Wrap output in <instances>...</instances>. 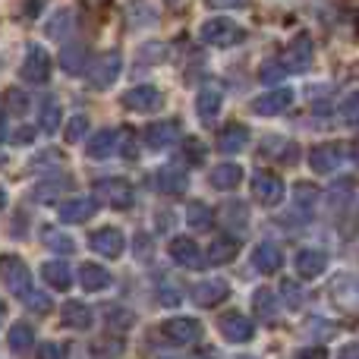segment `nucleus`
Segmentation results:
<instances>
[{
    "mask_svg": "<svg viewBox=\"0 0 359 359\" xmlns=\"http://www.w3.org/2000/svg\"><path fill=\"white\" fill-rule=\"evenodd\" d=\"M198 35H202V41L211 44V48H233V44H240L243 38H246V32H243L233 19L215 16V19H208V22H202Z\"/></svg>",
    "mask_w": 359,
    "mask_h": 359,
    "instance_id": "1",
    "label": "nucleus"
},
{
    "mask_svg": "<svg viewBox=\"0 0 359 359\" xmlns=\"http://www.w3.org/2000/svg\"><path fill=\"white\" fill-rule=\"evenodd\" d=\"M0 280H4L6 290H13L16 297H29V290H32L29 268H25V262L16 259V255H4V259H0Z\"/></svg>",
    "mask_w": 359,
    "mask_h": 359,
    "instance_id": "2",
    "label": "nucleus"
},
{
    "mask_svg": "<svg viewBox=\"0 0 359 359\" xmlns=\"http://www.w3.org/2000/svg\"><path fill=\"white\" fill-rule=\"evenodd\" d=\"M19 73H22V79L32 82V86H44V82L50 79V54L41 48V44H29Z\"/></svg>",
    "mask_w": 359,
    "mask_h": 359,
    "instance_id": "3",
    "label": "nucleus"
},
{
    "mask_svg": "<svg viewBox=\"0 0 359 359\" xmlns=\"http://www.w3.org/2000/svg\"><path fill=\"white\" fill-rule=\"evenodd\" d=\"M120 69H123V57H120V50H107V54H101L98 60L92 63V69H88V82H92V88H111L114 82H117Z\"/></svg>",
    "mask_w": 359,
    "mask_h": 359,
    "instance_id": "4",
    "label": "nucleus"
},
{
    "mask_svg": "<svg viewBox=\"0 0 359 359\" xmlns=\"http://www.w3.org/2000/svg\"><path fill=\"white\" fill-rule=\"evenodd\" d=\"M312 57H316V44H312V38L306 35H297L290 44H287V50H284V67H287V73H306V69L312 67Z\"/></svg>",
    "mask_w": 359,
    "mask_h": 359,
    "instance_id": "5",
    "label": "nucleus"
},
{
    "mask_svg": "<svg viewBox=\"0 0 359 359\" xmlns=\"http://www.w3.org/2000/svg\"><path fill=\"white\" fill-rule=\"evenodd\" d=\"M123 107H130V111H139V114H155L161 111L164 104V95L158 92L155 86H136L130 88V92H123Z\"/></svg>",
    "mask_w": 359,
    "mask_h": 359,
    "instance_id": "6",
    "label": "nucleus"
},
{
    "mask_svg": "<svg viewBox=\"0 0 359 359\" xmlns=\"http://www.w3.org/2000/svg\"><path fill=\"white\" fill-rule=\"evenodd\" d=\"M290 104H293V88H271V92L259 95L252 101V114L255 117H278Z\"/></svg>",
    "mask_w": 359,
    "mask_h": 359,
    "instance_id": "7",
    "label": "nucleus"
},
{
    "mask_svg": "<svg viewBox=\"0 0 359 359\" xmlns=\"http://www.w3.org/2000/svg\"><path fill=\"white\" fill-rule=\"evenodd\" d=\"M252 192H255V202H262L265 208H274V205L284 202V180L265 170V174L252 180Z\"/></svg>",
    "mask_w": 359,
    "mask_h": 359,
    "instance_id": "8",
    "label": "nucleus"
},
{
    "mask_svg": "<svg viewBox=\"0 0 359 359\" xmlns=\"http://www.w3.org/2000/svg\"><path fill=\"white\" fill-rule=\"evenodd\" d=\"M217 328H221V334L227 337L230 344H246V341H252V334H255L252 322H249L243 312H224Z\"/></svg>",
    "mask_w": 359,
    "mask_h": 359,
    "instance_id": "9",
    "label": "nucleus"
},
{
    "mask_svg": "<svg viewBox=\"0 0 359 359\" xmlns=\"http://www.w3.org/2000/svg\"><path fill=\"white\" fill-rule=\"evenodd\" d=\"M88 243H92V249L98 255H104V259H117V255H123V249H126L123 233H120L117 227H98L92 236H88Z\"/></svg>",
    "mask_w": 359,
    "mask_h": 359,
    "instance_id": "10",
    "label": "nucleus"
},
{
    "mask_svg": "<svg viewBox=\"0 0 359 359\" xmlns=\"http://www.w3.org/2000/svg\"><path fill=\"white\" fill-rule=\"evenodd\" d=\"M95 192H101V196H104L107 202L114 205V208H130V205L136 202V192H133V186L126 183V180H120V177L98 180V183H95Z\"/></svg>",
    "mask_w": 359,
    "mask_h": 359,
    "instance_id": "11",
    "label": "nucleus"
},
{
    "mask_svg": "<svg viewBox=\"0 0 359 359\" xmlns=\"http://www.w3.org/2000/svg\"><path fill=\"white\" fill-rule=\"evenodd\" d=\"M227 297H230L227 280H217V278L202 280V284L192 287V303L202 306V309H215V306H217V303H224Z\"/></svg>",
    "mask_w": 359,
    "mask_h": 359,
    "instance_id": "12",
    "label": "nucleus"
},
{
    "mask_svg": "<svg viewBox=\"0 0 359 359\" xmlns=\"http://www.w3.org/2000/svg\"><path fill=\"white\" fill-rule=\"evenodd\" d=\"M145 142L155 151L170 149V145L180 142V123L177 120H158V123H151L149 130H145Z\"/></svg>",
    "mask_w": 359,
    "mask_h": 359,
    "instance_id": "13",
    "label": "nucleus"
},
{
    "mask_svg": "<svg viewBox=\"0 0 359 359\" xmlns=\"http://www.w3.org/2000/svg\"><path fill=\"white\" fill-rule=\"evenodd\" d=\"M221 104H224V95L217 86H205L196 98V114L202 123H215V117L221 114Z\"/></svg>",
    "mask_w": 359,
    "mask_h": 359,
    "instance_id": "14",
    "label": "nucleus"
},
{
    "mask_svg": "<svg viewBox=\"0 0 359 359\" xmlns=\"http://www.w3.org/2000/svg\"><path fill=\"white\" fill-rule=\"evenodd\" d=\"M170 259L183 268H192V271L202 268V252H198V246L189 236H174V240H170Z\"/></svg>",
    "mask_w": 359,
    "mask_h": 359,
    "instance_id": "15",
    "label": "nucleus"
},
{
    "mask_svg": "<svg viewBox=\"0 0 359 359\" xmlns=\"http://www.w3.org/2000/svg\"><path fill=\"white\" fill-rule=\"evenodd\" d=\"M249 142V130L243 123H227L221 130V136H217V149L224 151V155H236V151H243Z\"/></svg>",
    "mask_w": 359,
    "mask_h": 359,
    "instance_id": "16",
    "label": "nucleus"
},
{
    "mask_svg": "<svg viewBox=\"0 0 359 359\" xmlns=\"http://www.w3.org/2000/svg\"><path fill=\"white\" fill-rule=\"evenodd\" d=\"M309 164L316 174H331V170L341 168V149L337 145H318V149H312L309 155Z\"/></svg>",
    "mask_w": 359,
    "mask_h": 359,
    "instance_id": "17",
    "label": "nucleus"
},
{
    "mask_svg": "<svg viewBox=\"0 0 359 359\" xmlns=\"http://www.w3.org/2000/svg\"><path fill=\"white\" fill-rule=\"evenodd\" d=\"M164 337L174 344H192L198 337V322L196 318H170L164 322Z\"/></svg>",
    "mask_w": 359,
    "mask_h": 359,
    "instance_id": "18",
    "label": "nucleus"
},
{
    "mask_svg": "<svg viewBox=\"0 0 359 359\" xmlns=\"http://www.w3.org/2000/svg\"><path fill=\"white\" fill-rule=\"evenodd\" d=\"M252 265L259 268L262 274H274L280 265H284V255H280V249L274 246V243H259L252 252Z\"/></svg>",
    "mask_w": 359,
    "mask_h": 359,
    "instance_id": "19",
    "label": "nucleus"
},
{
    "mask_svg": "<svg viewBox=\"0 0 359 359\" xmlns=\"http://www.w3.org/2000/svg\"><path fill=\"white\" fill-rule=\"evenodd\" d=\"M328 268V255L318 252V249H303V252L297 255V274L299 278H318V274Z\"/></svg>",
    "mask_w": 359,
    "mask_h": 359,
    "instance_id": "20",
    "label": "nucleus"
},
{
    "mask_svg": "<svg viewBox=\"0 0 359 359\" xmlns=\"http://www.w3.org/2000/svg\"><path fill=\"white\" fill-rule=\"evenodd\" d=\"M120 151V130H101L88 142V155L92 158H111Z\"/></svg>",
    "mask_w": 359,
    "mask_h": 359,
    "instance_id": "21",
    "label": "nucleus"
},
{
    "mask_svg": "<svg viewBox=\"0 0 359 359\" xmlns=\"http://www.w3.org/2000/svg\"><path fill=\"white\" fill-rule=\"evenodd\" d=\"M95 211H98L95 198H69V202H63L60 217H63L67 224H82V221H88Z\"/></svg>",
    "mask_w": 359,
    "mask_h": 359,
    "instance_id": "22",
    "label": "nucleus"
},
{
    "mask_svg": "<svg viewBox=\"0 0 359 359\" xmlns=\"http://www.w3.org/2000/svg\"><path fill=\"white\" fill-rule=\"evenodd\" d=\"M73 29H76V16H73V10H57L54 16L48 19V25H44L48 38H54V41H67V38L73 35Z\"/></svg>",
    "mask_w": 359,
    "mask_h": 359,
    "instance_id": "23",
    "label": "nucleus"
},
{
    "mask_svg": "<svg viewBox=\"0 0 359 359\" xmlns=\"http://www.w3.org/2000/svg\"><path fill=\"white\" fill-rule=\"evenodd\" d=\"M41 278L48 280L54 290H69V287H73V271H69L67 262H44Z\"/></svg>",
    "mask_w": 359,
    "mask_h": 359,
    "instance_id": "24",
    "label": "nucleus"
},
{
    "mask_svg": "<svg viewBox=\"0 0 359 359\" xmlns=\"http://www.w3.org/2000/svg\"><path fill=\"white\" fill-rule=\"evenodd\" d=\"M60 67H63V73L79 76L82 69L88 67V50H86V44H67V48H63V54H60Z\"/></svg>",
    "mask_w": 359,
    "mask_h": 359,
    "instance_id": "25",
    "label": "nucleus"
},
{
    "mask_svg": "<svg viewBox=\"0 0 359 359\" xmlns=\"http://www.w3.org/2000/svg\"><path fill=\"white\" fill-rule=\"evenodd\" d=\"M126 22H130V29H139V25H155L158 13H155V6H151L149 0H130V6H126Z\"/></svg>",
    "mask_w": 359,
    "mask_h": 359,
    "instance_id": "26",
    "label": "nucleus"
},
{
    "mask_svg": "<svg viewBox=\"0 0 359 359\" xmlns=\"http://www.w3.org/2000/svg\"><path fill=\"white\" fill-rule=\"evenodd\" d=\"M252 309L262 322H274V318H278V297H274V290L259 287V290L252 293Z\"/></svg>",
    "mask_w": 359,
    "mask_h": 359,
    "instance_id": "27",
    "label": "nucleus"
},
{
    "mask_svg": "<svg viewBox=\"0 0 359 359\" xmlns=\"http://www.w3.org/2000/svg\"><path fill=\"white\" fill-rule=\"evenodd\" d=\"M79 280H82V287H86V290H92V293L95 290H104V287H111V271L88 262V265L79 268Z\"/></svg>",
    "mask_w": 359,
    "mask_h": 359,
    "instance_id": "28",
    "label": "nucleus"
},
{
    "mask_svg": "<svg viewBox=\"0 0 359 359\" xmlns=\"http://www.w3.org/2000/svg\"><path fill=\"white\" fill-rule=\"evenodd\" d=\"M236 252H240V243H236L233 236H217L208 249V259L215 262V265H227V262L236 259Z\"/></svg>",
    "mask_w": 359,
    "mask_h": 359,
    "instance_id": "29",
    "label": "nucleus"
},
{
    "mask_svg": "<svg viewBox=\"0 0 359 359\" xmlns=\"http://www.w3.org/2000/svg\"><path fill=\"white\" fill-rule=\"evenodd\" d=\"M63 325H69V328H76V331L92 328V309L73 299V303L63 306Z\"/></svg>",
    "mask_w": 359,
    "mask_h": 359,
    "instance_id": "30",
    "label": "nucleus"
},
{
    "mask_svg": "<svg viewBox=\"0 0 359 359\" xmlns=\"http://www.w3.org/2000/svg\"><path fill=\"white\" fill-rule=\"evenodd\" d=\"M69 186H73L69 177H50V180H44V183L35 186V198L38 202H54V198H60Z\"/></svg>",
    "mask_w": 359,
    "mask_h": 359,
    "instance_id": "31",
    "label": "nucleus"
},
{
    "mask_svg": "<svg viewBox=\"0 0 359 359\" xmlns=\"http://www.w3.org/2000/svg\"><path fill=\"white\" fill-rule=\"evenodd\" d=\"M158 180H161V189L170 192V196H183L189 189V177H186L183 168H164Z\"/></svg>",
    "mask_w": 359,
    "mask_h": 359,
    "instance_id": "32",
    "label": "nucleus"
},
{
    "mask_svg": "<svg viewBox=\"0 0 359 359\" xmlns=\"http://www.w3.org/2000/svg\"><path fill=\"white\" fill-rule=\"evenodd\" d=\"M240 180H243L240 164H217V168L211 170V186H217V189H233Z\"/></svg>",
    "mask_w": 359,
    "mask_h": 359,
    "instance_id": "33",
    "label": "nucleus"
},
{
    "mask_svg": "<svg viewBox=\"0 0 359 359\" xmlns=\"http://www.w3.org/2000/svg\"><path fill=\"white\" fill-rule=\"evenodd\" d=\"M41 243H44L48 249H54V252H60V255L76 252V243L69 240L67 233H60L57 227H41Z\"/></svg>",
    "mask_w": 359,
    "mask_h": 359,
    "instance_id": "34",
    "label": "nucleus"
},
{
    "mask_svg": "<svg viewBox=\"0 0 359 359\" xmlns=\"http://www.w3.org/2000/svg\"><path fill=\"white\" fill-rule=\"evenodd\" d=\"M262 155L274 158V161H290V158H297V149H293V142H287V139L271 136V139H265V145H262Z\"/></svg>",
    "mask_w": 359,
    "mask_h": 359,
    "instance_id": "35",
    "label": "nucleus"
},
{
    "mask_svg": "<svg viewBox=\"0 0 359 359\" xmlns=\"http://www.w3.org/2000/svg\"><path fill=\"white\" fill-rule=\"evenodd\" d=\"M186 221H189L192 230H211V224H215V211H211L205 202H192L189 211H186Z\"/></svg>",
    "mask_w": 359,
    "mask_h": 359,
    "instance_id": "36",
    "label": "nucleus"
},
{
    "mask_svg": "<svg viewBox=\"0 0 359 359\" xmlns=\"http://www.w3.org/2000/svg\"><path fill=\"white\" fill-rule=\"evenodd\" d=\"M60 104H57L54 98H44L41 111H38V126H41L44 133H57V126H60Z\"/></svg>",
    "mask_w": 359,
    "mask_h": 359,
    "instance_id": "37",
    "label": "nucleus"
},
{
    "mask_svg": "<svg viewBox=\"0 0 359 359\" xmlns=\"http://www.w3.org/2000/svg\"><path fill=\"white\" fill-rule=\"evenodd\" d=\"M32 344H35V331H32L29 325H16V328L10 331V347H13V353H29Z\"/></svg>",
    "mask_w": 359,
    "mask_h": 359,
    "instance_id": "38",
    "label": "nucleus"
},
{
    "mask_svg": "<svg viewBox=\"0 0 359 359\" xmlns=\"http://www.w3.org/2000/svg\"><path fill=\"white\" fill-rule=\"evenodd\" d=\"M6 101V111L16 114V117H22L25 111H29V98H25V92H19V88H10V92L4 95Z\"/></svg>",
    "mask_w": 359,
    "mask_h": 359,
    "instance_id": "39",
    "label": "nucleus"
},
{
    "mask_svg": "<svg viewBox=\"0 0 359 359\" xmlns=\"http://www.w3.org/2000/svg\"><path fill=\"white\" fill-rule=\"evenodd\" d=\"M88 133V117L86 114H76L67 123V142H82V136Z\"/></svg>",
    "mask_w": 359,
    "mask_h": 359,
    "instance_id": "40",
    "label": "nucleus"
},
{
    "mask_svg": "<svg viewBox=\"0 0 359 359\" xmlns=\"http://www.w3.org/2000/svg\"><path fill=\"white\" fill-rule=\"evenodd\" d=\"M293 198H297V205H303V208H312V205L318 202V189L312 183H297L293 186Z\"/></svg>",
    "mask_w": 359,
    "mask_h": 359,
    "instance_id": "41",
    "label": "nucleus"
},
{
    "mask_svg": "<svg viewBox=\"0 0 359 359\" xmlns=\"http://www.w3.org/2000/svg\"><path fill=\"white\" fill-rule=\"evenodd\" d=\"M341 117H344V123H350V126H356V123H359V92H350L347 98H344V104H341Z\"/></svg>",
    "mask_w": 359,
    "mask_h": 359,
    "instance_id": "42",
    "label": "nucleus"
},
{
    "mask_svg": "<svg viewBox=\"0 0 359 359\" xmlns=\"http://www.w3.org/2000/svg\"><path fill=\"white\" fill-rule=\"evenodd\" d=\"M280 293H284V303L290 306V309H299V306H303V290H299V284L284 280V284H280Z\"/></svg>",
    "mask_w": 359,
    "mask_h": 359,
    "instance_id": "43",
    "label": "nucleus"
},
{
    "mask_svg": "<svg viewBox=\"0 0 359 359\" xmlns=\"http://www.w3.org/2000/svg\"><path fill=\"white\" fill-rule=\"evenodd\" d=\"M287 76V67L284 60H268L265 67H262V82H278Z\"/></svg>",
    "mask_w": 359,
    "mask_h": 359,
    "instance_id": "44",
    "label": "nucleus"
},
{
    "mask_svg": "<svg viewBox=\"0 0 359 359\" xmlns=\"http://www.w3.org/2000/svg\"><path fill=\"white\" fill-rule=\"evenodd\" d=\"M22 299L29 303L32 312H41V316H48V312L54 309V303H50L48 297H41V293H35V290H29V297H22Z\"/></svg>",
    "mask_w": 359,
    "mask_h": 359,
    "instance_id": "45",
    "label": "nucleus"
},
{
    "mask_svg": "<svg viewBox=\"0 0 359 359\" xmlns=\"http://www.w3.org/2000/svg\"><path fill=\"white\" fill-rule=\"evenodd\" d=\"M107 325L111 328H120V331H126V328H133V312H126V309H107Z\"/></svg>",
    "mask_w": 359,
    "mask_h": 359,
    "instance_id": "46",
    "label": "nucleus"
},
{
    "mask_svg": "<svg viewBox=\"0 0 359 359\" xmlns=\"http://www.w3.org/2000/svg\"><path fill=\"white\" fill-rule=\"evenodd\" d=\"M67 347L63 344H57V341H44L41 344V350H38V359H67Z\"/></svg>",
    "mask_w": 359,
    "mask_h": 359,
    "instance_id": "47",
    "label": "nucleus"
},
{
    "mask_svg": "<svg viewBox=\"0 0 359 359\" xmlns=\"http://www.w3.org/2000/svg\"><path fill=\"white\" fill-rule=\"evenodd\" d=\"M120 151H123L126 158H136V133L133 130H120Z\"/></svg>",
    "mask_w": 359,
    "mask_h": 359,
    "instance_id": "48",
    "label": "nucleus"
},
{
    "mask_svg": "<svg viewBox=\"0 0 359 359\" xmlns=\"http://www.w3.org/2000/svg\"><path fill=\"white\" fill-rule=\"evenodd\" d=\"M224 215H230L227 217V224H233V227H246V208H243V205H227V208H224Z\"/></svg>",
    "mask_w": 359,
    "mask_h": 359,
    "instance_id": "49",
    "label": "nucleus"
},
{
    "mask_svg": "<svg viewBox=\"0 0 359 359\" xmlns=\"http://www.w3.org/2000/svg\"><path fill=\"white\" fill-rule=\"evenodd\" d=\"M211 10H243L249 6V0H205Z\"/></svg>",
    "mask_w": 359,
    "mask_h": 359,
    "instance_id": "50",
    "label": "nucleus"
},
{
    "mask_svg": "<svg viewBox=\"0 0 359 359\" xmlns=\"http://www.w3.org/2000/svg\"><path fill=\"white\" fill-rule=\"evenodd\" d=\"M186 158H189V161H196V164L205 161V149H202V142H198V139H189V142H186Z\"/></svg>",
    "mask_w": 359,
    "mask_h": 359,
    "instance_id": "51",
    "label": "nucleus"
},
{
    "mask_svg": "<svg viewBox=\"0 0 359 359\" xmlns=\"http://www.w3.org/2000/svg\"><path fill=\"white\" fill-rule=\"evenodd\" d=\"M297 359H328V350L318 347V344H312V347L297 350Z\"/></svg>",
    "mask_w": 359,
    "mask_h": 359,
    "instance_id": "52",
    "label": "nucleus"
},
{
    "mask_svg": "<svg viewBox=\"0 0 359 359\" xmlns=\"http://www.w3.org/2000/svg\"><path fill=\"white\" fill-rule=\"evenodd\" d=\"M32 136H35V133L25 130V126H22V130L13 133V142H16V145H29V142H32Z\"/></svg>",
    "mask_w": 359,
    "mask_h": 359,
    "instance_id": "53",
    "label": "nucleus"
},
{
    "mask_svg": "<svg viewBox=\"0 0 359 359\" xmlns=\"http://www.w3.org/2000/svg\"><path fill=\"white\" fill-rule=\"evenodd\" d=\"M337 359H359V344H350V347H344Z\"/></svg>",
    "mask_w": 359,
    "mask_h": 359,
    "instance_id": "54",
    "label": "nucleus"
},
{
    "mask_svg": "<svg viewBox=\"0 0 359 359\" xmlns=\"http://www.w3.org/2000/svg\"><path fill=\"white\" fill-rule=\"evenodd\" d=\"M6 139V123H4V117H0V142Z\"/></svg>",
    "mask_w": 359,
    "mask_h": 359,
    "instance_id": "55",
    "label": "nucleus"
},
{
    "mask_svg": "<svg viewBox=\"0 0 359 359\" xmlns=\"http://www.w3.org/2000/svg\"><path fill=\"white\" fill-rule=\"evenodd\" d=\"M353 161L359 164V139H356V142H353Z\"/></svg>",
    "mask_w": 359,
    "mask_h": 359,
    "instance_id": "56",
    "label": "nucleus"
},
{
    "mask_svg": "<svg viewBox=\"0 0 359 359\" xmlns=\"http://www.w3.org/2000/svg\"><path fill=\"white\" fill-rule=\"evenodd\" d=\"M6 205V192H4V186H0V208Z\"/></svg>",
    "mask_w": 359,
    "mask_h": 359,
    "instance_id": "57",
    "label": "nucleus"
},
{
    "mask_svg": "<svg viewBox=\"0 0 359 359\" xmlns=\"http://www.w3.org/2000/svg\"><path fill=\"white\" fill-rule=\"evenodd\" d=\"M4 318H6V306L0 303V325H4Z\"/></svg>",
    "mask_w": 359,
    "mask_h": 359,
    "instance_id": "58",
    "label": "nucleus"
},
{
    "mask_svg": "<svg viewBox=\"0 0 359 359\" xmlns=\"http://www.w3.org/2000/svg\"><path fill=\"white\" fill-rule=\"evenodd\" d=\"M240 359H252V356H240Z\"/></svg>",
    "mask_w": 359,
    "mask_h": 359,
    "instance_id": "59",
    "label": "nucleus"
}]
</instances>
